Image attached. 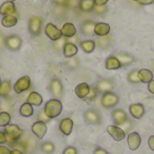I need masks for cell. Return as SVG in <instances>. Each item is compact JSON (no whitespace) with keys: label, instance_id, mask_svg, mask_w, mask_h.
<instances>
[{"label":"cell","instance_id":"obj_1","mask_svg":"<svg viewBox=\"0 0 154 154\" xmlns=\"http://www.w3.org/2000/svg\"><path fill=\"white\" fill-rule=\"evenodd\" d=\"M62 108H63V106H62L60 100L52 98V99H50L49 101L46 102L43 110H44L45 115L49 118L53 119V118L58 117L61 114Z\"/></svg>","mask_w":154,"mask_h":154},{"label":"cell","instance_id":"obj_2","mask_svg":"<svg viewBox=\"0 0 154 154\" xmlns=\"http://www.w3.org/2000/svg\"><path fill=\"white\" fill-rule=\"evenodd\" d=\"M5 134L7 137V142L11 146H14L23 135V130L16 125H7L5 126Z\"/></svg>","mask_w":154,"mask_h":154},{"label":"cell","instance_id":"obj_3","mask_svg":"<svg viewBox=\"0 0 154 154\" xmlns=\"http://www.w3.org/2000/svg\"><path fill=\"white\" fill-rule=\"evenodd\" d=\"M43 20L38 15H32L28 20V31L33 36H38L42 30Z\"/></svg>","mask_w":154,"mask_h":154},{"label":"cell","instance_id":"obj_4","mask_svg":"<svg viewBox=\"0 0 154 154\" xmlns=\"http://www.w3.org/2000/svg\"><path fill=\"white\" fill-rule=\"evenodd\" d=\"M49 90L53 97V98L60 100L64 94V87L61 83L60 79L58 78H54L51 80L49 85Z\"/></svg>","mask_w":154,"mask_h":154},{"label":"cell","instance_id":"obj_5","mask_svg":"<svg viewBox=\"0 0 154 154\" xmlns=\"http://www.w3.org/2000/svg\"><path fill=\"white\" fill-rule=\"evenodd\" d=\"M116 87V83L113 79H99L95 86L96 90L98 94H105L106 92L112 91Z\"/></svg>","mask_w":154,"mask_h":154},{"label":"cell","instance_id":"obj_6","mask_svg":"<svg viewBox=\"0 0 154 154\" xmlns=\"http://www.w3.org/2000/svg\"><path fill=\"white\" fill-rule=\"evenodd\" d=\"M119 100H120V98H119L118 95L110 91V92H106V93L103 94L102 98H101V104L105 108L109 109V108H113L116 106H117L119 104Z\"/></svg>","mask_w":154,"mask_h":154},{"label":"cell","instance_id":"obj_7","mask_svg":"<svg viewBox=\"0 0 154 154\" xmlns=\"http://www.w3.org/2000/svg\"><path fill=\"white\" fill-rule=\"evenodd\" d=\"M22 44H23L22 38L17 34H11L5 38V45L8 50L12 51H19L22 47Z\"/></svg>","mask_w":154,"mask_h":154},{"label":"cell","instance_id":"obj_8","mask_svg":"<svg viewBox=\"0 0 154 154\" xmlns=\"http://www.w3.org/2000/svg\"><path fill=\"white\" fill-rule=\"evenodd\" d=\"M84 119L87 123L92 125H99L102 123V116L100 113L95 109H88L84 112Z\"/></svg>","mask_w":154,"mask_h":154},{"label":"cell","instance_id":"obj_9","mask_svg":"<svg viewBox=\"0 0 154 154\" xmlns=\"http://www.w3.org/2000/svg\"><path fill=\"white\" fill-rule=\"evenodd\" d=\"M31 88V79L29 76H23L17 79V81L14 83V90L16 94H21L23 92H25L29 90Z\"/></svg>","mask_w":154,"mask_h":154},{"label":"cell","instance_id":"obj_10","mask_svg":"<svg viewBox=\"0 0 154 154\" xmlns=\"http://www.w3.org/2000/svg\"><path fill=\"white\" fill-rule=\"evenodd\" d=\"M112 119L116 126H123L128 121V116L124 109H116L112 113Z\"/></svg>","mask_w":154,"mask_h":154},{"label":"cell","instance_id":"obj_11","mask_svg":"<svg viewBox=\"0 0 154 154\" xmlns=\"http://www.w3.org/2000/svg\"><path fill=\"white\" fill-rule=\"evenodd\" d=\"M45 34L48 36L49 39H51V41L55 42L59 39L61 38V32L60 29H58V27H56L53 23H49L46 24L45 29H44Z\"/></svg>","mask_w":154,"mask_h":154},{"label":"cell","instance_id":"obj_12","mask_svg":"<svg viewBox=\"0 0 154 154\" xmlns=\"http://www.w3.org/2000/svg\"><path fill=\"white\" fill-rule=\"evenodd\" d=\"M32 131L36 137H38L39 139H42L47 133V125L43 122L36 121L32 126Z\"/></svg>","mask_w":154,"mask_h":154},{"label":"cell","instance_id":"obj_13","mask_svg":"<svg viewBox=\"0 0 154 154\" xmlns=\"http://www.w3.org/2000/svg\"><path fill=\"white\" fill-rule=\"evenodd\" d=\"M107 132L112 136V138L114 140L117 141V142L124 140L125 137V132L122 128H120V127H118L116 125H109V126H107Z\"/></svg>","mask_w":154,"mask_h":154},{"label":"cell","instance_id":"obj_14","mask_svg":"<svg viewBox=\"0 0 154 154\" xmlns=\"http://www.w3.org/2000/svg\"><path fill=\"white\" fill-rule=\"evenodd\" d=\"M95 26H96V23L91 20H87L83 22L80 26L81 33L87 37L93 36L95 34Z\"/></svg>","mask_w":154,"mask_h":154},{"label":"cell","instance_id":"obj_15","mask_svg":"<svg viewBox=\"0 0 154 154\" xmlns=\"http://www.w3.org/2000/svg\"><path fill=\"white\" fill-rule=\"evenodd\" d=\"M127 142H128V146H129L130 150L136 151L141 145L142 138H141V136H140V134L138 133L133 132L128 135Z\"/></svg>","mask_w":154,"mask_h":154},{"label":"cell","instance_id":"obj_16","mask_svg":"<svg viewBox=\"0 0 154 154\" xmlns=\"http://www.w3.org/2000/svg\"><path fill=\"white\" fill-rule=\"evenodd\" d=\"M113 43H114V40L112 35L107 34L106 36H100L97 39L96 45H97V47L101 50H107L110 47H112Z\"/></svg>","mask_w":154,"mask_h":154},{"label":"cell","instance_id":"obj_17","mask_svg":"<svg viewBox=\"0 0 154 154\" xmlns=\"http://www.w3.org/2000/svg\"><path fill=\"white\" fill-rule=\"evenodd\" d=\"M129 110H130V113H131L132 116L134 118H135V119H141L145 114L144 106L140 103L131 105L130 107H129Z\"/></svg>","mask_w":154,"mask_h":154},{"label":"cell","instance_id":"obj_18","mask_svg":"<svg viewBox=\"0 0 154 154\" xmlns=\"http://www.w3.org/2000/svg\"><path fill=\"white\" fill-rule=\"evenodd\" d=\"M16 12V7L13 2H5L0 5V14L6 15H14Z\"/></svg>","mask_w":154,"mask_h":154},{"label":"cell","instance_id":"obj_19","mask_svg":"<svg viewBox=\"0 0 154 154\" xmlns=\"http://www.w3.org/2000/svg\"><path fill=\"white\" fill-rule=\"evenodd\" d=\"M61 35L65 38H71L76 35L77 29L72 23H66L62 25L61 29Z\"/></svg>","mask_w":154,"mask_h":154},{"label":"cell","instance_id":"obj_20","mask_svg":"<svg viewBox=\"0 0 154 154\" xmlns=\"http://www.w3.org/2000/svg\"><path fill=\"white\" fill-rule=\"evenodd\" d=\"M73 129V121L70 118H64L60 123V130L65 135H69Z\"/></svg>","mask_w":154,"mask_h":154},{"label":"cell","instance_id":"obj_21","mask_svg":"<svg viewBox=\"0 0 154 154\" xmlns=\"http://www.w3.org/2000/svg\"><path fill=\"white\" fill-rule=\"evenodd\" d=\"M116 57L118 59V60L120 61L122 67H126V66H130L131 64H133L135 60L134 57L132 54L129 53H125V52H122V53H117L116 55Z\"/></svg>","mask_w":154,"mask_h":154},{"label":"cell","instance_id":"obj_22","mask_svg":"<svg viewBox=\"0 0 154 154\" xmlns=\"http://www.w3.org/2000/svg\"><path fill=\"white\" fill-rule=\"evenodd\" d=\"M89 89H90V86L88 83H80L79 84L76 88H75V94L77 95V97L79 98L84 99L89 93Z\"/></svg>","mask_w":154,"mask_h":154},{"label":"cell","instance_id":"obj_23","mask_svg":"<svg viewBox=\"0 0 154 154\" xmlns=\"http://www.w3.org/2000/svg\"><path fill=\"white\" fill-rule=\"evenodd\" d=\"M110 32V25L106 23H97L95 26V34L97 36H106Z\"/></svg>","mask_w":154,"mask_h":154},{"label":"cell","instance_id":"obj_24","mask_svg":"<svg viewBox=\"0 0 154 154\" xmlns=\"http://www.w3.org/2000/svg\"><path fill=\"white\" fill-rule=\"evenodd\" d=\"M138 77L141 82L149 84L153 79V72L148 69H142L138 71Z\"/></svg>","mask_w":154,"mask_h":154},{"label":"cell","instance_id":"obj_25","mask_svg":"<svg viewBox=\"0 0 154 154\" xmlns=\"http://www.w3.org/2000/svg\"><path fill=\"white\" fill-rule=\"evenodd\" d=\"M78 47L76 44L71 42H66L64 48H63V55L65 58H72L77 55L78 53Z\"/></svg>","mask_w":154,"mask_h":154},{"label":"cell","instance_id":"obj_26","mask_svg":"<svg viewBox=\"0 0 154 154\" xmlns=\"http://www.w3.org/2000/svg\"><path fill=\"white\" fill-rule=\"evenodd\" d=\"M122 67L120 61L116 56H110L106 59V69L109 70H114V69H119Z\"/></svg>","mask_w":154,"mask_h":154},{"label":"cell","instance_id":"obj_27","mask_svg":"<svg viewBox=\"0 0 154 154\" xmlns=\"http://www.w3.org/2000/svg\"><path fill=\"white\" fill-rule=\"evenodd\" d=\"M27 103H29L32 106H40L42 104V97L38 92L32 91L30 93V95L27 98Z\"/></svg>","mask_w":154,"mask_h":154},{"label":"cell","instance_id":"obj_28","mask_svg":"<svg viewBox=\"0 0 154 154\" xmlns=\"http://www.w3.org/2000/svg\"><path fill=\"white\" fill-rule=\"evenodd\" d=\"M19 112H20V115L23 117H30V116H33V114H34V110L32 108V106L27 102L23 104L20 106Z\"/></svg>","mask_w":154,"mask_h":154},{"label":"cell","instance_id":"obj_29","mask_svg":"<svg viewBox=\"0 0 154 154\" xmlns=\"http://www.w3.org/2000/svg\"><path fill=\"white\" fill-rule=\"evenodd\" d=\"M95 2L94 0H80L79 5V8L82 11V12H92L94 7H95Z\"/></svg>","mask_w":154,"mask_h":154},{"label":"cell","instance_id":"obj_30","mask_svg":"<svg viewBox=\"0 0 154 154\" xmlns=\"http://www.w3.org/2000/svg\"><path fill=\"white\" fill-rule=\"evenodd\" d=\"M12 85L10 80H2L0 82V97H5L10 94Z\"/></svg>","mask_w":154,"mask_h":154},{"label":"cell","instance_id":"obj_31","mask_svg":"<svg viewBox=\"0 0 154 154\" xmlns=\"http://www.w3.org/2000/svg\"><path fill=\"white\" fill-rule=\"evenodd\" d=\"M80 47L86 53H91L96 49V42L92 40H86L80 42Z\"/></svg>","mask_w":154,"mask_h":154},{"label":"cell","instance_id":"obj_32","mask_svg":"<svg viewBox=\"0 0 154 154\" xmlns=\"http://www.w3.org/2000/svg\"><path fill=\"white\" fill-rule=\"evenodd\" d=\"M17 17L14 16V15H6V16H4L2 21H1V23L4 27H6V28H10V27H13L14 25H16L17 23Z\"/></svg>","mask_w":154,"mask_h":154},{"label":"cell","instance_id":"obj_33","mask_svg":"<svg viewBox=\"0 0 154 154\" xmlns=\"http://www.w3.org/2000/svg\"><path fill=\"white\" fill-rule=\"evenodd\" d=\"M66 42H67V39H65V37H63V38L61 37L60 39H59V40L53 42L52 47H53V49H54L56 51L60 52V51H63V48H64Z\"/></svg>","mask_w":154,"mask_h":154},{"label":"cell","instance_id":"obj_34","mask_svg":"<svg viewBox=\"0 0 154 154\" xmlns=\"http://www.w3.org/2000/svg\"><path fill=\"white\" fill-rule=\"evenodd\" d=\"M11 121V116L7 112H0V126L5 127L9 125Z\"/></svg>","mask_w":154,"mask_h":154},{"label":"cell","instance_id":"obj_35","mask_svg":"<svg viewBox=\"0 0 154 154\" xmlns=\"http://www.w3.org/2000/svg\"><path fill=\"white\" fill-rule=\"evenodd\" d=\"M41 149L42 151L46 154H51L52 152H54L55 151V146L51 142H45L42 144L41 146Z\"/></svg>","mask_w":154,"mask_h":154},{"label":"cell","instance_id":"obj_36","mask_svg":"<svg viewBox=\"0 0 154 154\" xmlns=\"http://www.w3.org/2000/svg\"><path fill=\"white\" fill-rule=\"evenodd\" d=\"M65 64H66V66H67L69 69H76V68H78V67L79 66L80 61H79V60L77 57L74 56V57H72V58H69L68 60L65 62Z\"/></svg>","mask_w":154,"mask_h":154},{"label":"cell","instance_id":"obj_37","mask_svg":"<svg viewBox=\"0 0 154 154\" xmlns=\"http://www.w3.org/2000/svg\"><path fill=\"white\" fill-rule=\"evenodd\" d=\"M138 71H139L138 69H134V70H132L128 74L127 79H128V80L131 83H133V84H139L141 82V80H140V79L138 77Z\"/></svg>","mask_w":154,"mask_h":154},{"label":"cell","instance_id":"obj_38","mask_svg":"<svg viewBox=\"0 0 154 154\" xmlns=\"http://www.w3.org/2000/svg\"><path fill=\"white\" fill-rule=\"evenodd\" d=\"M36 117H37V120L38 121H40V122H43V123H49V122H51V118H49L46 115H45V113H44V110L43 109H41L38 113H37V115H36Z\"/></svg>","mask_w":154,"mask_h":154},{"label":"cell","instance_id":"obj_39","mask_svg":"<svg viewBox=\"0 0 154 154\" xmlns=\"http://www.w3.org/2000/svg\"><path fill=\"white\" fill-rule=\"evenodd\" d=\"M97 95H98V93H97V91L96 90L95 87H90L89 93H88V95L84 99H85L86 101H93V100H95V99L97 98Z\"/></svg>","mask_w":154,"mask_h":154},{"label":"cell","instance_id":"obj_40","mask_svg":"<svg viewBox=\"0 0 154 154\" xmlns=\"http://www.w3.org/2000/svg\"><path fill=\"white\" fill-rule=\"evenodd\" d=\"M80 0H66V5L68 8L70 9H75L77 7H79Z\"/></svg>","mask_w":154,"mask_h":154},{"label":"cell","instance_id":"obj_41","mask_svg":"<svg viewBox=\"0 0 154 154\" xmlns=\"http://www.w3.org/2000/svg\"><path fill=\"white\" fill-rule=\"evenodd\" d=\"M107 8L106 5H103V6H97V5H95L94 9H93V12L97 14V15H101L103 14H105L106 12Z\"/></svg>","mask_w":154,"mask_h":154},{"label":"cell","instance_id":"obj_42","mask_svg":"<svg viewBox=\"0 0 154 154\" xmlns=\"http://www.w3.org/2000/svg\"><path fill=\"white\" fill-rule=\"evenodd\" d=\"M62 154H78V150L75 147L69 146V147H67L64 150V152H63Z\"/></svg>","mask_w":154,"mask_h":154},{"label":"cell","instance_id":"obj_43","mask_svg":"<svg viewBox=\"0 0 154 154\" xmlns=\"http://www.w3.org/2000/svg\"><path fill=\"white\" fill-rule=\"evenodd\" d=\"M5 37L4 35V33L0 31V51H2L5 47Z\"/></svg>","mask_w":154,"mask_h":154},{"label":"cell","instance_id":"obj_44","mask_svg":"<svg viewBox=\"0 0 154 154\" xmlns=\"http://www.w3.org/2000/svg\"><path fill=\"white\" fill-rule=\"evenodd\" d=\"M0 154H11V151L8 147L0 145Z\"/></svg>","mask_w":154,"mask_h":154},{"label":"cell","instance_id":"obj_45","mask_svg":"<svg viewBox=\"0 0 154 154\" xmlns=\"http://www.w3.org/2000/svg\"><path fill=\"white\" fill-rule=\"evenodd\" d=\"M6 142H7V137H6V134H5V132H2V131H0V144L5 143Z\"/></svg>","mask_w":154,"mask_h":154},{"label":"cell","instance_id":"obj_46","mask_svg":"<svg viewBox=\"0 0 154 154\" xmlns=\"http://www.w3.org/2000/svg\"><path fill=\"white\" fill-rule=\"evenodd\" d=\"M95 2V5H97V6H103V5H106V3L108 2V0H94Z\"/></svg>","mask_w":154,"mask_h":154},{"label":"cell","instance_id":"obj_47","mask_svg":"<svg viewBox=\"0 0 154 154\" xmlns=\"http://www.w3.org/2000/svg\"><path fill=\"white\" fill-rule=\"evenodd\" d=\"M138 3L140 5H148L153 4L154 0H139Z\"/></svg>","mask_w":154,"mask_h":154},{"label":"cell","instance_id":"obj_48","mask_svg":"<svg viewBox=\"0 0 154 154\" xmlns=\"http://www.w3.org/2000/svg\"><path fill=\"white\" fill-rule=\"evenodd\" d=\"M148 143H149V147L151 148V150L154 151V135L150 136V138L148 140Z\"/></svg>","mask_w":154,"mask_h":154},{"label":"cell","instance_id":"obj_49","mask_svg":"<svg viewBox=\"0 0 154 154\" xmlns=\"http://www.w3.org/2000/svg\"><path fill=\"white\" fill-rule=\"evenodd\" d=\"M52 3H54L57 5H66V0H51Z\"/></svg>","mask_w":154,"mask_h":154},{"label":"cell","instance_id":"obj_50","mask_svg":"<svg viewBox=\"0 0 154 154\" xmlns=\"http://www.w3.org/2000/svg\"><path fill=\"white\" fill-rule=\"evenodd\" d=\"M148 90L154 95V79H152L149 84H148Z\"/></svg>","mask_w":154,"mask_h":154},{"label":"cell","instance_id":"obj_51","mask_svg":"<svg viewBox=\"0 0 154 154\" xmlns=\"http://www.w3.org/2000/svg\"><path fill=\"white\" fill-rule=\"evenodd\" d=\"M94 154H109L106 150L102 149V148H97L95 150L94 152Z\"/></svg>","mask_w":154,"mask_h":154},{"label":"cell","instance_id":"obj_52","mask_svg":"<svg viewBox=\"0 0 154 154\" xmlns=\"http://www.w3.org/2000/svg\"><path fill=\"white\" fill-rule=\"evenodd\" d=\"M11 154H23L20 150H17V149H14L11 151Z\"/></svg>","mask_w":154,"mask_h":154},{"label":"cell","instance_id":"obj_53","mask_svg":"<svg viewBox=\"0 0 154 154\" xmlns=\"http://www.w3.org/2000/svg\"><path fill=\"white\" fill-rule=\"evenodd\" d=\"M152 72H154V64L152 65Z\"/></svg>","mask_w":154,"mask_h":154},{"label":"cell","instance_id":"obj_54","mask_svg":"<svg viewBox=\"0 0 154 154\" xmlns=\"http://www.w3.org/2000/svg\"><path fill=\"white\" fill-rule=\"evenodd\" d=\"M7 1H8V2H13V3H14V2L15 0H7Z\"/></svg>","mask_w":154,"mask_h":154},{"label":"cell","instance_id":"obj_55","mask_svg":"<svg viewBox=\"0 0 154 154\" xmlns=\"http://www.w3.org/2000/svg\"><path fill=\"white\" fill-rule=\"evenodd\" d=\"M133 1H136V2H138L139 0H133Z\"/></svg>","mask_w":154,"mask_h":154},{"label":"cell","instance_id":"obj_56","mask_svg":"<svg viewBox=\"0 0 154 154\" xmlns=\"http://www.w3.org/2000/svg\"><path fill=\"white\" fill-rule=\"evenodd\" d=\"M1 81H2V80H1V78H0V82H1Z\"/></svg>","mask_w":154,"mask_h":154}]
</instances>
